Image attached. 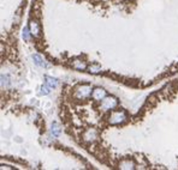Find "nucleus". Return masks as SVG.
Returning <instances> with one entry per match:
<instances>
[{"instance_id":"1","label":"nucleus","mask_w":178,"mask_h":170,"mask_svg":"<svg viewBox=\"0 0 178 170\" xmlns=\"http://www.w3.org/2000/svg\"><path fill=\"white\" fill-rule=\"evenodd\" d=\"M92 90L93 89H92L90 85L82 84V85H79V86L76 88V90H75V97L77 100H86V98H88V97L92 96V94H93Z\"/></svg>"},{"instance_id":"9","label":"nucleus","mask_w":178,"mask_h":170,"mask_svg":"<svg viewBox=\"0 0 178 170\" xmlns=\"http://www.w3.org/2000/svg\"><path fill=\"white\" fill-rule=\"evenodd\" d=\"M119 168L120 169H134L135 168V163L133 161H130V159H125V161L120 162Z\"/></svg>"},{"instance_id":"8","label":"nucleus","mask_w":178,"mask_h":170,"mask_svg":"<svg viewBox=\"0 0 178 170\" xmlns=\"http://www.w3.org/2000/svg\"><path fill=\"white\" fill-rule=\"evenodd\" d=\"M33 60H34V64L37 65V66H40V67H43V68L48 67V64L45 61V59H43L42 56L37 55V54L33 55Z\"/></svg>"},{"instance_id":"16","label":"nucleus","mask_w":178,"mask_h":170,"mask_svg":"<svg viewBox=\"0 0 178 170\" xmlns=\"http://www.w3.org/2000/svg\"><path fill=\"white\" fill-rule=\"evenodd\" d=\"M37 113L36 111H34V110H32L30 111V114H29V119L32 120V121H36V119H37Z\"/></svg>"},{"instance_id":"3","label":"nucleus","mask_w":178,"mask_h":170,"mask_svg":"<svg viewBox=\"0 0 178 170\" xmlns=\"http://www.w3.org/2000/svg\"><path fill=\"white\" fill-rule=\"evenodd\" d=\"M118 101L112 97V96H106L102 101H101V105H100V109H102L104 111H108V110H112L117 107Z\"/></svg>"},{"instance_id":"17","label":"nucleus","mask_w":178,"mask_h":170,"mask_svg":"<svg viewBox=\"0 0 178 170\" xmlns=\"http://www.w3.org/2000/svg\"><path fill=\"white\" fill-rule=\"evenodd\" d=\"M51 105H52V103L49 102V101H47V102L43 103V108H45V109H49V108H51Z\"/></svg>"},{"instance_id":"6","label":"nucleus","mask_w":178,"mask_h":170,"mask_svg":"<svg viewBox=\"0 0 178 170\" xmlns=\"http://www.w3.org/2000/svg\"><path fill=\"white\" fill-rule=\"evenodd\" d=\"M29 29H30L32 36H34V37H39V36H40L41 29H40V24L37 23V21H34V19L30 21V23H29Z\"/></svg>"},{"instance_id":"15","label":"nucleus","mask_w":178,"mask_h":170,"mask_svg":"<svg viewBox=\"0 0 178 170\" xmlns=\"http://www.w3.org/2000/svg\"><path fill=\"white\" fill-rule=\"evenodd\" d=\"M49 91H51V88L47 85V84H45V85H42L41 86V95H48L49 94Z\"/></svg>"},{"instance_id":"11","label":"nucleus","mask_w":178,"mask_h":170,"mask_svg":"<svg viewBox=\"0 0 178 170\" xmlns=\"http://www.w3.org/2000/svg\"><path fill=\"white\" fill-rule=\"evenodd\" d=\"M46 84L51 88V89H55L58 86V80L52 78V77H46Z\"/></svg>"},{"instance_id":"4","label":"nucleus","mask_w":178,"mask_h":170,"mask_svg":"<svg viewBox=\"0 0 178 170\" xmlns=\"http://www.w3.org/2000/svg\"><path fill=\"white\" fill-rule=\"evenodd\" d=\"M96 138H98V132H96L95 128H88V130L83 133V140H84L86 143H88V144L94 143V141L96 140Z\"/></svg>"},{"instance_id":"12","label":"nucleus","mask_w":178,"mask_h":170,"mask_svg":"<svg viewBox=\"0 0 178 170\" xmlns=\"http://www.w3.org/2000/svg\"><path fill=\"white\" fill-rule=\"evenodd\" d=\"M30 36H32V33H30V29L29 28H23L22 30V37L24 41H30Z\"/></svg>"},{"instance_id":"10","label":"nucleus","mask_w":178,"mask_h":170,"mask_svg":"<svg viewBox=\"0 0 178 170\" xmlns=\"http://www.w3.org/2000/svg\"><path fill=\"white\" fill-rule=\"evenodd\" d=\"M72 67L75 68V69H78V71H83V69H86L88 66H87V64H86L84 61H82V60H75V61L72 63Z\"/></svg>"},{"instance_id":"7","label":"nucleus","mask_w":178,"mask_h":170,"mask_svg":"<svg viewBox=\"0 0 178 170\" xmlns=\"http://www.w3.org/2000/svg\"><path fill=\"white\" fill-rule=\"evenodd\" d=\"M51 134H52V136H54V138H58V136L62 134V127L55 121L51 125Z\"/></svg>"},{"instance_id":"14","label":"nucleus","mask_w":178,"mask_h":170,"mask_svg":"<svg viewBox=\"0 0 178 170\" xmlns=\"http://www.w3.org/2000/svg\"><path fill=\"white\" fill-rule=\"evenodd\" d=\"M10 83H11V80H10V78H8V75H1V86L2 88H7L8 85H10Z\"/></svg>"},{"instance_id":"5","label":"nucleus","mask_w":178,"mask_h":170,"mask_svg":"<svg viewBox=\"0 0 178 170\" xmlns=\"http://www.w3.org/2000/svg\"><path fill=\"white\" fill-rule=\"evenodd\" d=\"M92 97L95 100V101H102L105 97H106V91L101 88H95L93 90V94H92Z\"/></svg>"},{"instance_id":"13","label":"nucleus","mask_w":178,"mask_h":170,"mask_svg":"<svg viewBox=\"0 0 178 170\" xmlns=\"http://www.w3.org/2000/svg\"><path fill=\"white\" fill-rule=\"evenodd\" d=\"M87 69H88V72L94 73V74H96V73H100V72H101V67H100L99 65H90V66H88V67H87Z\"/></svg>"},{"instance_id":"2","label":"nucleus","mask_w":178,"mask_h":170,"mask_svg":"<svg viewBox=\"0 0 178 170\" xmlns=\"http://www.w3.org/2000/svg\"><path fill=\"white\" fill-rule=\"evenodd\" d=\"M126 119H128V116L124 110H114L111 113V115L108 117V122L111 125H122L126 121Z\"/></svg>"}]
</instances>
